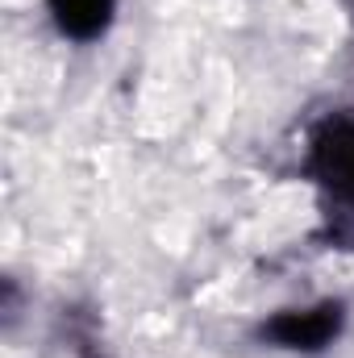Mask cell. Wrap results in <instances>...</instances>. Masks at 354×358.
<instances>
[{"instance_id": "obj_2", "label": "cell", "mask_w": 354, "mask_h": 358, "mask_svg": "<svg viewBox=\"0 0 354 358\" xmlns=\"http://www.w3.org/2000/svg\"><path fill=\"white\" fill-rule=\"evenodd\" d=\"M342 325H346V304L342 300L279 308L271 321L259 325V342L275 346V350H292V355H321L325 346H334Z\"/></svg>"}, {"instance_id": "obj_3", "label": "cell", "mask_w": 354, "mask_h": 358, "mask_svg": "<svg viewBox=\"0 0 354 358\" xmlns=\"http://www.w3.org/2000/svg\"><path fill=\"white\" fill-rule=\"evenodd\" d=\"M50 4V17L55 25L76 38V42H92L108 29L113 13H117V0H46Z\"/></svg>"}, {"instance_id": "obj_1", "label": "cell", "mask_w": 354, "mask_h": 358, "mask_svg": "<svg viewBox=\"0 0 354 358\" xmlns=\"http://www.w3.org/2000/svg\"><path fill=\"white\" fill-rule=\"evenodd\" d=\"M309 171L321 187L330 238L338 246H354V117L334 113L309 146Z\"/></svg>"}]
</instances>
